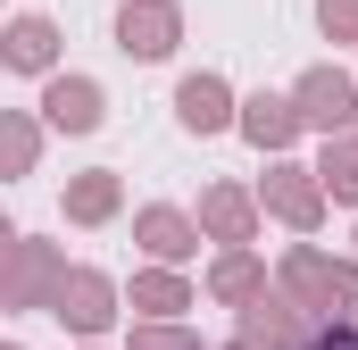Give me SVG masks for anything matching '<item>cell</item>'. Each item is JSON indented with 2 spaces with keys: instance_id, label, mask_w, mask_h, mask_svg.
Wrapping results in <instances>:
<instances>
[{
  "instance_id": "5b68a950",
  "label": "cell",
  "mask_w": 358,
  "mask_h": 350,
  "mask_svg": "<svg viewBox=\"0 0 358 350\" xmlns=\"http://www.w3.org/2000/svg\"><path fill=\"white\" fill-rule=\"evenodd\" d=\"M8 50H17V67H42V59H50V25H34V17H25Z\"/></svg>"
},
{
  "instance_id": "9c48e42d",
  "label": "cell",
  "mask_w": 358,
  "mask_h": 350,
  "mask_svg": "<svg viewBox=\"0 0 358 350\" xmlns=\"http://www.w3.org/2000/svg\"><path fill=\"white\" fill-rule=\"evenodd\" d=\"M308 350H358V326H334V334H308Z\"/></svg>"
},
{
  "instance_id": "3957f363",
  "label": "cell",
  "mask_w": 358,
  "mask_h": 350,
  "mask_svg": "<svg viewBox=\"0 0 358 350\" xmlns=\"http://www.w3.org/2000/svg\"><path fill=\"white\" fill-rule=\"evenodd\" d=\"M183 117H192V125H225V92L208 84V76H192V84H183Z\"/></svg>"
},
{
  "instance_id": "30bf717a",
  "label": "cell",
  "mask_w": 358,
  "mask_h": 350,
  "mask_svg": "<svg viewBox=\"0 0 358 350\" xmlns=\"http://www.w3.org/2000/svg\"><path fill=\"white\" fill-rule=\"evenodd\" d=\"M325 25H358V0H325Z\"/></svg>"
},
{
  "instance_id": "52a82bcc",
  "label": "cell",
  "mask_w": 358,
  "mask_h": 350,
  "mask_svg": "<svg viewBox=\"0 0 358 350\" xmlns=\"http://www.w3.org/2000/svg\"><path fill=\"white\" fill-rule=\"evenodd\" d=\"M67 317H76V326H100V317H108V309H100V284H92V275H76V309H67Z\"/></svg>"
},
{
  "instance_id": "ba28073f",
  "label": "cell",
  "mask_w": 358,
  "mask_h": 350,
  "mask_svg": "<svg viewBox=\"0 0 358 350\" xmlns=\"http://www.w3.org/2000/svg\"><path fill=\"white\" fill-rule=\"evenodd\" d=\"M142 234H150V251H167V259H176V251H183V225H176V217H150Z\"/></svg>"
},
{
  "instance_id": "277c9868",
  "label": "cell",
  "mask_w": 358,
  "mask_h": 350,
  "mask_svg": "<svg viewBox=\"0 0 358 350\" xmlns=\"http://www.w3.org/2000/svg\"><path fill=\"white\" fill-rule=\"evenodd\" d=\"M50 117H59V125H92V117H100L92 84H59V92H50Z\"/></svg>"
},
{
  "instance_id": "8992f818",
  "label": "cell",
  "mask_w": 358,
  "mask_h": 350,
  "mask_svg": "<svg viewBox=\"0 0 358 350\" xmlns=\"http://www.w3.org/2000/svg\"><path fill=\"white\" fill-rule=\"evenodd\" d=\"M250 134H259V142H283V134H292L283 100H250Z\"/></svg>"
},
{
  "instance_id": "6da1fadb",
  "label": "cell",
  "mask_w": 358,
  "mask_h": 350,
  "mask_svg": "<svg viewBox=\"0 0 358 350\" xmlns=\"http://www.w3.org/2000/svg\"><path fill=\"white\" fill-rule=\"evenodd\" d=\"M300 100H308V117H317V125H342V117H350V84H342V76H308Z\"/></svg>"
},
{
  "instance_id": "7a4b0ae2",
  "label": "cell",
  "mask_w": 358,
  "mask_h": 350,
  "mask_svg": "<svg viewBox=\"0 0 358 350\" xmlns=\"http://www.w3.org/2000/svg\"><path fill=\"white\" fill-rule=\"evenodd\" d=\"M167 34H176V17H167V8L125 17V50H142V59H159V50H167Z\"/></svg>"
}]
</instances>
